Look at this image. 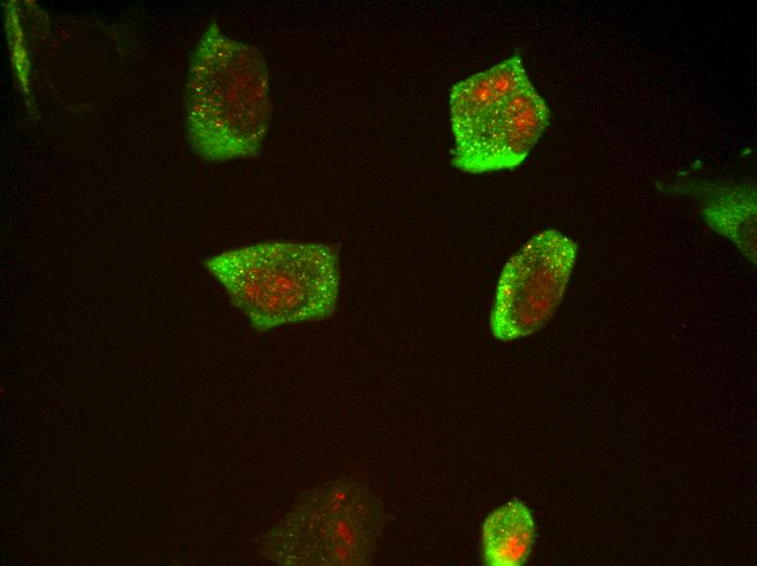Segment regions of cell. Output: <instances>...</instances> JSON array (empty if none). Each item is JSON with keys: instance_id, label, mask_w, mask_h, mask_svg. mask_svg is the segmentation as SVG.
Here are the masks:
<instances>
[{"instance_id": "cell-1", "label": "cell", "mask_w": 757, "mask_h": 566, "mask_svg": "<svg viewBox=\"0 0 757 566\" xmlns=\"http://www.w3.org/2000/svg\"><path fill=\"white\" fill-rule=\"evenodd\" d=\"M271 118L270 74L261 52L210 26L193 57L186 90L195 151L215 161L253 157Z\"/></svg>"}, {"instance_id": "cell-2", "label": "cell", "mask_w": 757, "mask_h": 566, "mask_svg": "<svg viewBox=\"0 0 757 566\" xmlns=\"http://www.w3.org/2000/svg\"><path fill=\"white\" fill-rule=\"evenodd\" d=\"M204 267L259 332L330 318L337 305L339 258L327 244L266 241L215 255Z\"/></svg>"}, {"instance_id": "cell-3", "label": "cell", "mask_w": 757, "mask_h": 566, "mask_svg": "<svg viewBox=\"0 0 757 566\" xmlns=\"http://www.w3.org/2000/svg\"><path fill=\"white\" fill-rule=\"evenodd\" d=\"M449 119L451 164L484 173L520 165L547 128L550 111L513 54L456 83Z\"/></svg>"}, {"instance_id": "cell-4", "label": "cell", "mask_w": 757, "mask_h": 566, "mask_svg": "<svg viewBox=\"0 0 757 566\" xmlns=\"http://www.w3.org/2000/svg\"><path fill=\"white\" fill-rule=\"evenodd\" d=\"M384 519L367 487L335 480L301 495L263 534L260 551L278 565H365L375 554Z\"/></svg>"}, {"instance_id": "cell-5", "label": "cell", "mask_w": 757, "mask_h": 566, "mask_svg": "<svg viewBox=\"0 0 757 566\" xmlns=\"http://www.w3.org/2000/svg\"><path fill=\"white\" fill-rule=\"evenodd\" d=\"M578 245L557 230L531 237L506 262L496 287L489 327L501 341L529 336L555 315L571 276Z\"/></svg>"}, {"instance_id": "cell-6", "label": "cell", "mask_w": 757, "mask_h": 566, "mask_svg": "<svg viewBox=\"0 0 757 566\" xmlns=\"http://www.w3.org/2000/svg\"><path fill=\"white\" fill-rule=\"evenodd\" d=\"M702 217L756 264V186L753 182L707 183L702 187Z\"/></svg>"}, {"instance_id": "cell-7", "label": "cell", "mask_w": 757, "mask_h": 566, "mask_svg": "<svg viewBox=\"0 0 757 566\" xmlns=\"http://www.w3.org/2000/svg\"><path fill=\"white\" fill-rule=\"evenodd\" d=\"M535 539L531 510L518 500L491 513L482 527L484 561L492 566H519L525 563Z\"/></svg>"}]
</instances>
